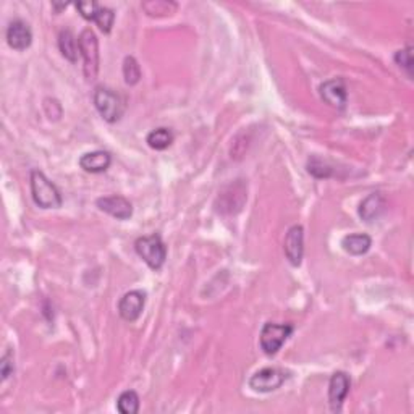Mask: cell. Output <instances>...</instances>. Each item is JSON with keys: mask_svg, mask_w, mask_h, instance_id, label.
I'll use <instances>...</instances> for the list:
<instances>
[{"mask_svg": "<svg viewBox=\"0 0 414 414\" xmlns=\"http://www.w3.org/2000/svg\"><path fill=\"white\" fill-rule=\"evenodd\" d=\"M387 202H385L384 196H380L379 193H372L361 202L360 206V215L364 222H374L375 219H379L384 214Z\"/></svg>", "mask_w": 414, "mask_h": 414, "instance_id": "9a60e30c", "label": "cell"}, {"mask_svg": "<svg viewBox=\"0 0 414 414\" xmlns=\"http://www.w3.org/2000/svg\"><path fill=\"white\" fill-rule=\"evenodd\" d=\"M178 6L168 0H151V2L142 3V10L149 17H167L177 12Z\"/></svg>", "mask_w": 414, "mask_h": 414, "instance_id": "ac0fdd59", "label": "cell"}, {"mask_svg": "<svg viewBox=\"0 0 414 414\" xmlns=\"http://www.w3.org/2000/svg\"><path fill=\"white\" fill-rule=\"evenodd\" d=\"M307 172H309L312 177H316V178L332 177V168H330L329 165L324 162V160H320L317 157L309 159V162H307Z\"/></svg>", "mask_w": 414, "mask_h": 414, "instance_id": "603a6c76", "label": "cell"}, {"mask_svg": "<svg viewBox=\"0 0 414 414\" xmlns=\"http://www.w3.org/2000/svg\"><path fill=\"white\" fill-rule=\"evenodd\" d=\"M319 93L322 100H324L325 104H329L330 107L342 110L345 109V105H347V85H345L342 78H334V80L322 83L319 87Z\"/></svg>", "mask_w": 414, "mask_h": 414, "instance_id": "9c48e42d", "label": "cell"}, {"mask_svg": "<svg viewBox=\"0 0 414 414\" xmlns=\"http://www.w3.org/2000/svg\"><path fill=\"white\" fill-rule=\"evenodd\" d=\"M123 78H125L127 85L130 86L138 85L141 80L140 63L131 55H128V57H125V61H123Z\"/></svg>", "mask_w": 414, "mask_h": 414, "instance_id": "44dd1931", "label": "cell"}, {"mask_svg": "<svg viewBox=\"0 0 414 414\" xmlns=\"http://www.w3.org/2000/svg\"><path fill=\"white\" fill-rule=\"evenodd\" d=\"M78 44H80V54L85 61L83 70L87 81H94L99 73V41L98 36L91 28L83 30L78 36Z\"/></svg>", "mask_w": 414, "mask_h": 414, "instance_id": "277c9868", "label": "cell"}, {"mask_svg": "<svg viewBox=\"0 0 414 414\" xmlns=\"http://www.w3.org/2000/svg\"><path fill=\"white\" fill-rule=\"evenodd\" d=\"M147 144L155 151H164L173 142V135L168 128H157L147 135Z\"/></svg>", "mask_w": 414, "mask_h": 414, "instance_id": "d6986e66", "label": "cell"}, {"mask_svg": "<svg viewBox=\"0 0 414 414\" xmlns=\"http://www.w3.org/2000/svg\"><path fill=\"white\" fill-rule=\"evenodd\" d=\"M285 256L293 268H300L303 261V252H305V230L301 225H293L287 232L283 243Z\"/></svg>", "mask_w": 414, "mask_h": 414, "instance_id": "ba28073f", "label": "cell"}, {"mask_svg": "<svg viewBox=\"0 0 414 414\" xmlns=\"http://www.w3.org/2000/svg\"><path fill=\"white\" fill-rule=\"evenodd\" d=\"M343 250L351 256H362L371 250L372 238L366 233H353L342 240Z\"/></svg>", "mask_w": 414, "mask_h": 414, "instance_id": "2e32d148", "label": "cell"}, {"mask_svg": "<svg viewBox=\"0 0 414 414\" xmlns=\"http://www.w3.org/2000/svg\"><path fill=\"white\" fill-rule=\"evenodd\" d=\"M76 8H78V12L81 13V17L85 18V20L94 21V17L100 8V6L98 2H78Z\"/></svg>", "mask_w": 414, "mask_h": 414, "instance_id": "d4e9b609", "label": "cell"}, {"mask_svg": "<svg viewBox=\"0 0 414 414\" xmlns=\"http://www.w3.org/2000/svg\"><path fill=\"white\" fill-rule=\"evenodd\" d=\"M146 305V293L141 290H131L122 296L118 303V312L122 319L127 322H135L141 316Z\"/></svg>", "mask_w": 414, "mask_h": 414, "instance_id": "30bf717a", "label": "cell"}, {"mask_svg": "<svg viewBox=\"0 0 414 414\" xmlns=\"http://www.w3.org/2000/svg\"><path fill=\"white\" fill-rule=\"evenodd\" d=\"M96 206L105 214L112 215L117 220H128L133 215V206L127 197L113 195V196H105L99 197L96 201Z\"/></svg>", "mask_w": 414, "mask_h": 414, "instance_id": "7c38bea8", "label": "cell"}, {"mask_svg": "<svg viewBox=\"0 0 414 414\" xmlns=\"http://www.w3.org/2000/svg\"><path fill=\"white\" fill-rule=\"evenodd\" d=\"M52 7H54L57 12H61V10H63V8H67V7H68V3H61V6H58V3H52Z\"/></svg>", "mask_w": 414, "mask_h": 414, "instance_id": "4316f807", "label": "cell"}, {"mask_svg": "<svg viewBox=\"0 0 414 414\" xmlns=\"http://www.w3.org/2000/svg\"><path fill=\"white\" fill-rule=\"evenodd\" d=\"M31 195L41 209H58L62 206V195L58 188L39 170L31 172Z\"/></svg>", "mask_w": 414, "mask_h": 414, "instance_id": "6da1fadb", "label": "cell"}, {"mask_svg": "<svg viewBox=\"0 0 414 414\" xmlns=\"http://www.w3.org/2000/svg\"><path fill=\"white\" fill-rule=\"evenodd\" d=\"M287 380L285 371L277 369V367H264V369L257 371L254 375L250 379V387L254 392L259 393H270L279 390Z\"/></svg>", "mask_w": 414, "mask_h": 414, "instance_id": "52a82bcc", "label": "cell"}, {"mask_svg": "<svg viewBox=\"0 0 414 414\" xmlns=\"http://www.w3.org/2000/svg\"><path fill=\"white\" fill-rule=\"evenodd\" d=\"M293 334V325L290 324H274V322H268L262 327L261 332V348L262 351L269 356H272L283 347V343L290 338V335Z\"/></svg>", "mask_w": 414, "mask_h": 414, "instance_id": "8992f818", "label": "cell"}, {"mask_svg": "<svg viewBox=\"0 0 414 414\" xmlns=\"http://www.w3.org/2000/svg\"><path fill=\"white\" fill-rule=\"evenodd\" d=\"M395 62H397V65L400 68L406 70L408 75L411 76V72H413V49L406 47V49L398 50V52L395 54Z\"/></svg>", "mask_w": 414, "mask_h": 414, "instance_id": "cb8c5ba5", "label": "cell"}, {"mask_svg": "<svg viewBox=\"0 0 414 414\" xmlns=\"http://www.w3.org/2000/svg\"><path fill=\"white\" fill-rule=\"evenodd\" d=\"M112 157L107 151H93L81 155L80 167L89 173H102L110 167Z\"/></svg>", "mask_w": 414, "mask_h": 414, "instance_id": "5bb4252c", "label": "cell"}, {"mask_svg": "<svg viewBox=\"0 0 414 414\" xmlns=\"http://www.w3.org/2000/svg\"><path fill=\"white\" fill-rule=\"evenodd\" d=\"M248 199V188L241 180L225 186L215 201V210L224 215L238 214Z\"/></svg>", "mask_w": 414, "mask_h": 414, "instance_id": "5b68a950", "label": "cell"}, {"mask_svg": "<svg viewBox=\"0 0 414 414\" xmlns=\"http://www.w3.org/2000/svg\"><path fill=\"white\" fill-rule=\"evenodd\" d=\"M117 409L122 414H136L140 411V397L133 390L123 392L117 400Z\"/></svg>", "mask_w": 414, "mask_h": 414, "instance_id": "ffe728a7", "label": "cell"}, {"mask_svg": "<svg viewBox=\"0 0 414 414\" xmlns=\"http://www.w3.org/2000/svg\"><path fill=\"white\" fill-rule=\"evenodd\" d=\"M349 385H351V380H349L347 372H343V371L335 372V374L332 375V379H330L329 403H330V408H332L334 413L342 411L345 398H347L349 393Z\"/></svg>", "mask_w": 414, "mask_h": 414, "instance_id": "8fae6325", "label": "cell"}, {"mask_svg": "<svg viewBox=\"0 0 414 414\" xmlns=\"http://www.w3.org/2000/svg\"><path fill=\"white\" fill-rule=\"evenodd\" d=\"M94 105L105 122L115 123L125 112V99L107 86H98L94 91Z\"/></svg>", "mask_w": 414, "mask_h": 414, "instance_id": "7a4b0ae2", "label": "cell"}, {"mask_svg": "<svg viewBox=\"0 0 414 414\" xmlns=\"http://www.w3.org/2000/svg\"><path fill=\"white\" fill-rule=\"evenodd\" d=\"M15 371V364H13V356L12 351L3 354L2 362H0V374H2V380H7L8 377L13 374Z\"/></svg>", "mask_w": 414, "mask_h": 414, "instance_id": "484cf974", "label": "cell"}, {"mask_svg": "<svg viewBox=\"0 0 414 414\" xmlns=\"http://www.w3.org/2000/svg\"><path fill=\"white\" fill-rule=\"evenodd\" d=\"M58 47H61L62 55L68 62L76 63L78 54H80V44H78V39L70 30L61 31V34H58Z\"/></svg>", "mask_w": 414, "mask_h": 414, "instance_id": "e0dca14e", "label": "cell"}, {"mask_svg": "<svg viewBox=\"0 0 414 414\" xmlns=\"http://www.w3.org/2000/svg\"><path fill=\"white\" fill-rule=\"evenodd\" d=\"M7 43L12 49L25 50L33 43V33L28 23L23 20H13L7 30Z\"/></svg>", "mask_w": 414, "mask_h": 414, "instance_id": "4fadbf2b", "label": "cell"}, {"mask_svg": "<svg viewBox=\"0 0 414 414\" xmlns=\"http://www.w3.org/2000/svg\"><path fill=\"white\" fill-rule=\"evenodd\" d=\"M135 250L138 256H140L153 270L162 269L165 259H167V248H165L159 233L138 238L135 243Z\"/></svg>", "mask_w": 414, "mask_h": 414, "instance_id": "3957f363", "label": "cell"}, {"mask_svg": "<svg viewBox=\"0 0 414 414\" xmlns=\"http://www.w3.org/2000/svg\"><path fill=\"white\" fill-rule=\"evenodd\" d=\"M113 21H115V12L112 10V8H107V7H100L94 17V23L105 34L112 31Z\"/></svg>", "mask_w": 414, "mask_h": 414, "instance_id": "7402d4cb", "label": "cell"}]
</instances>
